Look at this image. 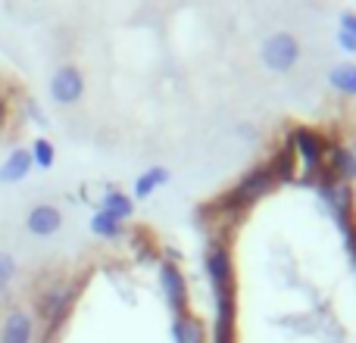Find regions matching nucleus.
<instances>
[{"label":"nucleus","mask_w":356,"mask_h":343,"mask_svg":"<svg viewBox=\"0 0 356 343\" xmlns=\"http://www.w3.org/2000/svg\"><path fill=\"white\" fill-rule=\"evenodd\" d=\"M263 166H266V172L272 175V181H275V187H278V184H294L297 181V169H300V162H297V156H294V147L284 141V144H275V147H272L269 160H266Z\"/></svg>","instance_id":"8"},{"label":"nucleus","mask_w":356,"mask_h":343,"mask_svg":"<svg viewBox=\"0 0 356 343\" xmlns=\"http://www.w3.org/2000/svg\"><path fill=\"white\" fill-rule=\"evenodd\" d=\"M172 340L175 343H209V334H207V325H203L200 315L188 312L181 315H172Z\"/></svg>","instance_id":"12"},{"label":"nucleus","mask_w":356,"mask_h":343,"mask_svg":"<svg viewBox=\"0 0 356 343\" xmlns=\"http://www.w3.org/2000/svg\"><path fill=\"white\" fill-rule=\"evenodd\" d=\"M338 28L356 37V12H353V10H344V12H341V16H338Z\"/></svg>","instance_id":"21"},{"label":"nucleus","mask_w":356,"mask_h":343,"mask_svg":"<svg viewBox=\"0 0 356 343\" xmlns=\"http://www.w3.org/2000/svg\"><path fill=\"white\" fill-rule=\"evenodd\" d=\"M25 110H29V116L35 119L38 125H44V116H41V106L35 103V100H25Z\"/></svg>","instance_id":"25"},{"label":"nucleus","mask_w":356,"mask_h":343,"mask_svg":"<svg viewBox=\"0 0 356 343\" xmlns=\"http://www.w3.org/2000/svg\"><path fill=\"white\" fill-rule=\"evenodd\" d=\"M163 184H169V169L166 166H150L147 172H141V175L135 178L131 194H135V200H147V196H154Z\"/></svg>","instance_id":"14"},{"label":"nucleus","mask_w":356,"mask_h":343,"mask_svg":"<svg viewBox=\"0 0 356 343\" xmlns=\"http://www.w3.org/2000/svg\"><path fill=\"white\" fill-rule=\"evenodd\" d=\"M97 209L106 215H113V219H119V221H129L131 215H135V200H131L129 194H122L119 187H106V194H104V200H100Z\"/></svg>","instance_id":"13"},{"label":"nucleus","mask_w":356,"mask_h":343,"mask_svg":"<svg viewBox=\"0 0 356 343\" xmlns=\"http://www.w3.org/2000/svg\"><path fill=\"white\" fill-rule=\"evenodd\" d=\"M319 196L322 203L328 206V212H332L334 225L341 228V231H347V228L356 221V194H353V184L347 181H338V178L328 172V166L322 169V181H319Z\"/></svg>","instance_id":"2"},{"label":"nucleus","mask_w":356,"mask_h":343,"mask_svg":"<svg viewBox=\"0 0 356 343\" xmlns=\"http://www.w3.org/2000/svg\"><path fill=\"white\" fill-rule=\"evenodd\" d=\"M29 153H31V162H35L38 169H50L54 160H56V147L47 141V137H35L31 147H29Z\"/></svg>","instance_id":"19"},{"label":"nucleus","mask_w":356,"mask_h":343,"mask_svg":"<svg viewBox=\"0 0 356 343\" xmlns=\"http://www.w3.org/2000/svg\"><path fill=\"white\" fill-rule=\"evenodd\" d=\"M234 190H238L241 196H244L247 203H250V206H257L259 200H263L266 194H272V190H275V181H272V175L269 172H266V166L263 162H257V166H250L244 172V175L238 178V181L232 184Z\"/></svg>","instance_id":"7"},{"label":"nucleus","mask_w":356,"mask_h":343,"mask_svg":"<svg viewBox=\"0 0 356 343\" xmlns=\"http://www.w3.org/2000/svg\"><path fill=\"white\" fill-rule=\"evenodd\" d=\"M325 166H328V172H332L334 178H338V181H347V184L356 181V153H353V147H347V144L328 141Z\"/></svg>","instance_id":"10"},{"label":"nucleus","mask_w":356,"mask_h":343,"mask_svg":"<svg viewBox=\"0 0 356 343\" xmlns=\"http://www.w3.org/2000/svg\"><path fill=\"white\" fill-rule=\"evenodd\" d=\"M16 278V259L10 253H0V290H6Z\"/></svg>","instance_id":"20"},{"label":"nucleus","mask_w":356,"mask_h":343,"mask_svg":"<svg viewBox=\"0 0 356 343\" xmlns=\"http://www.w3.org/2000/svg\"><path fill=\"white\" fill-rule=\"evenodd\" d=\"M160 290L166 296L172 315L188 312V281H184V271L178 262H169V259L160 262Z\"/></svg>","instance_id":"5"},{"label":"nucleus","mask_w":356,"mask_h":343,"mask_svg":"<svg viewBox=\"0 0 356 343\" xmlns=\"http://www.w3.org/2000/svg\"><path fill=\"white\" fill-rule=\"evenodd\" d=\"M31 166H35V162H31V153H29V150H22V147L13 150V153L3 160V166H0V181H3V184L22 181V178L31 172Z\"/></svg>","instance_id":"15"},{"label":"nucleus","mask_w":356,"mask_h":343,"mask_svg":"<svg viewBox=\"0 0 356 343\" xmlns=\"http://www.w3.org/2000/svg\"><path fill=\"white\" fill-rule=\"evenodd\" d=\"M328 81L338 94L344 97H356V62H338V66L328 72Z\"/></svg>","instance_id":"16"},{"label":"nucleus","mask_w":356,"mask_h":343,"mask_svg":"<svg viewBox=\"0 0 356 343\" xmlns=\"http://www.w3.org/2000/svg\"><path fill=\"white\" fill-rule=\"evenodd\" d=\"M129 244H131V250L138 253L141 262H154V259H160V246H156V240L150 237L147 228H135L131 237H129Z\"/></svg>","instance_id":"17"},{"label":"nucleus","mask_w":356,"mask_h":343,"mask_svg":"<svg viewBox=\"0 0 356 343\" xmlns=\"http://www.w3.org/2000/svg\"><path fill=\"white\" fill-rule=\"evenodd\" d=\"M344 234V246H347V253H350V259H353V265H356V221L347 231H341Z\"/></svg>","instance_id":"22"},{"label":"nucleus","mask_w":356,"mask_h":343,"mask_svg":"<svg viewBox=\"0 0 356 343\" xmlns=\"http://www.w3.org/2000/svg\"><path fill=\"white\" fill-rule=\"evenodd\" d=\"M81 94H85V75H81L75 66L56 69L54 78H50V97L63 106H72L81 100Z\"/></svg>","instance_id":"6"},{"label":"nucleus","mask_w":356,"mask_h":343,"mask_svg":"<svg viewBox=\"0 0 356 343\" xmlns=\"http://www.w3.org/2000/svg\"><path fill=\"white\" fill-rule=\"evenodd\" d=\"M234 131H238V137H241V141H247V144H253V141H257V135H259L257 125H250V122H241Z\"/></svg>","instance_id":"23"},{"label":"nucleus","mask_w":356,"mask_h":343,"mask_svg":"<svg viewBox=\"0 0 356 343\" xmlns=\"http://www.w3.org/2000/svg\"><path fill=\"white\" fill-rule=\"evenodd\" d=\"M63 225V212L54 206V203H38V206L29 209V215H25V228H29L35 237H50V234H56Z\"/></svg>","instance_id":"11"},{"label":"nucleus","mask_w":356,"mask_h":343,"mask_svg":"<svg viewBox=\"0 0 356 343\" xmlns=\"http://www.w3.org/2000/svg\"><path fill=\"white\" fill-rule=\"evenodd\" d=\"M288 144L294 147L297 162L303 166V172H319L325 166V150H328V137L319 128L309 125H294L288 131Z\"/></svg>","instance_id":"3"},{"label":"nucleus","mask_w":356,"mask_h":343,"mask_svg":"<svg viewBox=\"0 0 356 343\" xmlns=\"http://www.w3.org/2000/svg\"><path fill=\"white\" fill-rule=\"evenodd\" d=\"M91 231L97 234V237H104V240H119L125 234V221H119V219H113V215H106V212H94L91 215Z\"/></svg>","instance_id":"18"},{"label":"nucleus","mask_w":356,"mask_h":343,"mask_svg":"<svg viewBox=\"0 0 356 343\" xmlns=\"http://www.w3.org/2000/svg\"><path fill=\"white\" fill-rule=\"evenodd\" d=\"M79 281H66V278H54L47 281L35 296V309L38 315L44 319L47 325V343L54 340V334L66 325V319L72 315V306H75V296H79Z\"/></svg>","instance_id":"1"},{"label":"nucleus","mask_w":356,"mask_h":343,"mask_svg":"<svg viewBox=\"0 0 356 343\" xmlns=\"http://www.w3.org/2000/svg\"><path fill=\"white\" fill-rule=\"evenodd\" d=\"M338 47L344 50V53H350V56H353V53H356V37H353V35H347V31H341V28H338Z\"/></svg>","instance_id":"24"},{"label":"nucleus","mask_w":356,"mask_h":343,"mask_svg":"<svg viewBox=\"0 0 356 343\" xmlns=\"http://www.w3.org/2000/svg\"><path fill=\"white\" fill-rule=\"evenodd\" d=\"M259 56H263V66L272 69V72H291L300 60V44L291 31H275L263 41Z\"/></svg>","instance_id":"4"},{"label":"nucleus","mask_w":356,"mask_h":343,"mask_svg":"<svg viewBox=\"0 0 356 343\" xmlns=\"http://www.w3.org/2000/svg\"><path fill=\"white\" fill-rule=\"evenodd\" d=\"M35 340V321L25 309L13 306L0 319V343H31Z\"/></svg>","instance_id":"9"}]
</instances>
